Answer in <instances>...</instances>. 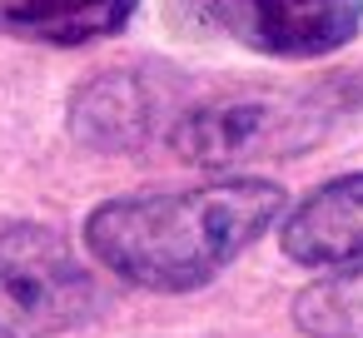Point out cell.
I'll return each mask as SVG.
<instances>
[{"label": "cell", "mask_w": 363, "mask_h": 338, "mask_svg": "<svg viewBox=\"0 0 363 338\" xmlns=\"http://www.w3.org/2000/svg\"><path fill=\"white\" fill-rule=\"evenodd\" d=\"M289 209L284 184L229 174L189 189L105 199L85 214V249L115 278L150 293H194L254 249Z\"/></svg>", "instance_id": "6da1fadb"}, {"label": "cell", "mask_w": 363, "mask_h": 338, "mask_svg": "<svg viewBox=\"0 0 363 338\" xmlns=\"http://www.w3.org/2000/svg\"><path fill=\"white\" fill-rule=\"evenodd\" d=\"M333 125L328 95H284V90H254V95H224L204 105H184L169 125L164 145L199 169H234L249 159H284L318 145Z\"/></svg>", "instance_id": "7a4b0ae2"}, {"label": "cell", "mask_w": 363, "mask_h": 338, "mask_svg": "<svg viewBox=\"0 0 363 338\" xmlns=\"http://www.w3.org/2000/svg\"><path fill=\"white\" fill-rule=\"evenodd\" d=\"M100 313V283L50 224L0 229V338H60Z\"/></svg>", "instance_id": "3957f363"}, {"label": "cell", "mask_w": 363, "mask_h": 338, "mask_svg": "<svg viewBox=\"0 0 363 338\" xmlns=\"http://www.w3.org/2000/svg\"><path fill=\"white\" fill-rule=\"evenodd\" d=\"M184 80L164 65H110L70 95V135L105 154L145 150L179 120Z\"/></svg>", "instance_id": "277c9868"}, {"label": "cell", "mask_w": 363, "mask_h": 338, "mask_svg": "<svg viewBox=\"0 0 363 338\" xmlns=\"http://www.w3.org/2000/svg\"><path fill=\"white\" fill-rule=\"evenodd\" d=\"M204 21L269 60H323L358 40L363 0H204Z\"/></svg>", "instance_id": "5b68a950"}, {"label": "cell", "mask_w": 363, "mask_h": 338, "mask_svg": "<svg viewBox=\"0 0 363 338\" xmlns=\"http://www.w3.org/2000/svg\"><path fill=\"white\" fill-rule=\"evenodd\" d=\"M279 244L303 269H343L363 259V169L338 174L284 209Z\"/></svg>", "instance_id": "8992f818"}, {"label": "cell", "mask_w": 363, "mask_h": 338, "mask_svg": "<svg viewBox=\"0 0 363 338\" xmlns=\"http://www.w3.org/2000/svg\"><path fill=\"white\" fill-rule=\"evenodd\" d=\"M135 11L140 0H0V35L75 50L120 35Z\"/></svg>", "instance_id": "52a82bcc"}, {"label": "cell", "mask_w": 363, "mask_h": 338, "mask_svg": "<svg viewBox=\"0 0 363 338\" xmlns=\"http://www.w3.org/2000/svg\"><path fill=\"white\" fill-rule=\"evenodd\" d=\"M289 313L303 338H363V264H343L298 288Z\"/></svg>", "instance_id": "ba28073f"}]
</instances>
